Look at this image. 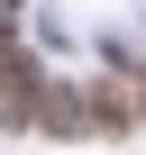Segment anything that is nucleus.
Instances as JSON below:
<instances>
[{
	"label": "nucleus",
	"mask_w": 146,
	"mask_h": 155,
	"mask_svg": "<svg viewBox=\"0 0 146 155\" xmlns=\"http://www.w3.org/2000/svg\"><path fill=\"white\" fill-rule=\"evenodd\" d=\"M137 91H146V73H137ZM137 119H146V101H137Z\"/></svg>",
	"instance_id": "nucleus-1"
}]
</instances>
